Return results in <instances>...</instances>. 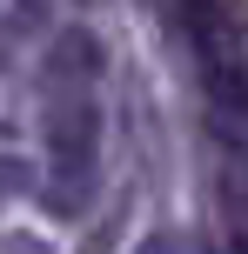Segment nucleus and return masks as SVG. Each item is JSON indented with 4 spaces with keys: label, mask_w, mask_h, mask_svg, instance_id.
Here are the masks:
<instances>
[{
    "label": "nucleus",
    "mask_w": 248,
    "mask_h": 254,
    "mask_svg": "<svg viewBox=\"0 0 248 254\" xmlns=\"http://www.w3.org/2000/svg\"><path fill=\"white\" fill-rule=\"evenodd\" d=\"M40 147H47V207L61 221H81L94 201V167H101V107L94 87H54L40 107Z\"/></svg>",
    "instance_id": "1"
},
{
    "label": "nucleus",
    "mask_w": 248,
    "mask_h": 254,
    "mask_svg": "<svg viewBox=\"0 0 248 254\" xmlns=\"http://www.w3.org/2000/svg\"><path fill=\"white\" fill-rule=\"evenodd\" d=\"M101 67H107V54H101V40H94L87 27H67V34L47 47V80L54 87H94Z\"/></svg>",
    "instance_id": "2"
},
{
    "label": "nucleus",
    "mask_w": 248,
    "mask_h": 254,
    "mask_svg": "<svg viewBox=\"0 0 248 254\" xmlns=\"http://www.w3.org/2000/svg\"><path fill=\"white\" fill-rule=\"evenodd\" d=\"M0 254H47V241H34V234H0Z\"/></svg>",
    "instance_id": "3"
},
{
    "label": "nucleus",
    "mask_w": 248,
    "mask_h": 254,
    "mask_svg": "<svg viewBox=\"0 0 248 254\" xmlns=\"http://www.w3.org/2000/svg\"><path fill=\"white\" fill-rule=\"evenodd\" d=\"M228 254H248V214H235V234H228Z\"/></svg>",
    "instance_id": "4"
},
{
    "label": "nucleus",
    "mask_w": 248,
    "mask_h": 254,
    "mask_svg": "<svg viewBox=\"0 0 248 254\" xmlns=\"http://www.w3.org/2000/svg\"><path fill=\"white\" fill-rule=\"evenodd\" d=\"M134 254H174V241H168V234H148V241L134 248Z\"/></svg>",
    "instance_id": "5"
}]
</instances>
